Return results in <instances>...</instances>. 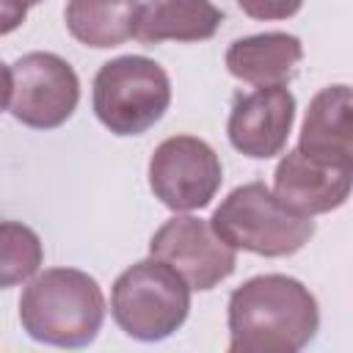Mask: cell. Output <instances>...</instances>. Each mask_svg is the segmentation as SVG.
<instances>
[{"instance_id": "12", "label": "cell", "mask_w": 353, "mask_h": 353, "mask_svg": "<svg viewBox=\"0 0 353 353\" xmlns=\"http://www.w3.org/2000/svg\"><path fill=\"white\" fill-rule=\"evenodd\" d=\"M303 58V44L292 33L270 30L243 36L226 50V69L232 77L251 85H284Z\"/></svg>"}, {"instance_id": "15", "label": "cell", "mask_w": 353, "mask_h": 353, "mask_svg": "<svg viewBox=\"0 0 353 353\" xmlns=\"http://www.w3.org/2000/svg\"><path fill=\"white\" fill-rule=\"evenodd\" d=\"M44 262L39 234L19 221H0V290L30 281Z\"/></svg>"}, {"instance_id": "4", "label": "cell", "mask_w": 353, "mask_h": 353, "mask_svg": "<svg viewBox=\"0 0 353 353\" xmlns=\"http://www.w3.org/2000/svg\"><path fill=\"white\" fill-rule=\"evenodd\" d=\"M190 312L188 281L163 259L130 265L110 290V314L116 325L141 342L168 339L182 328Z\"/></svg>"}, {"instance_id": "9", "label": "cell", "mask_w": 353, "mask_h": 353, "mask_svg": "<svg viewBox=\"0 0 353 353\" xmlns=\"http://www.w3.org/2000/svg\"><path fill=\"white\" fill-rule=\"evenodd\" d=\"M295 121V97L287 85H256L237 94L229 110V143L254 160H268L284 152Z\"/></svg>"}, {"instance_id": "10", "label": "cell", "mask_w": 353, "mask_h": 353, "mask_svg": "<svg viewBox=\"0 0 353 353\" xmlns=\"http://www.w3.org/2000/svg\"><path fill=\"white\" fill-rule=\"evenodd\" d=\"M353 165L323 163L301 149L287 152L273 174V196L298 215H323L339 210L350 196Z\"/></svg>"}, {"instance_id": "3", "label": "cell", "mask_w": 353, "mask_h": 353, "mask_svg": "<svg viewBox=\"0 0 353 353\" xmlns=\"http://www.w3.org/2000/svg\"><path fill=\"white\" fill-rule=\"evenodd\" d=\"M212 232L234 251L259 256H292L314 237L312 215L287 210L265 182L234 188L210 218Z\"/></svg>"}, {"instance_id": "19", "label": "cell", "mask_w": 353, "mask_h": 353, "mask_svg": "<svg viewBox=\"0 0 353 353\" xmlns=\"http://www.w3.org/2000/svg\"><path fill=\"white\" fill-rule=\"evenodd\" d=\"M25 3H28V6H36V3H41V0H25Z\"/></svg>"}, {"instance_id": "17", "label": "cell", "mask_w": 353, "mask_h": 353, "mask_svg": "<svg viewBox=\"0 0 353 353\" xmlns=\"http://www.w3.org/2000/svg\"><path fill=\"white\" fill-rule=\"evenodd\" d=\"M25 19H28L25 0H0V36L14 33Z\"/></svg>"}, {"instance_id": "7", "label": "cell", "mask_w": 353, "mask_h": 353, "mask_svg": "<svg viewBox=\"0 0 353 353\" xmlns=\"http://www.w3.org/2000/svg\"><path fill=\"white\" fill-rule=\"evenodd\" d=\"M11 116L33 130H55L80 102L77 72L55 52H28L11 66Z\"/></svg>"}, {"instance_id": "2", "label": "cell", "mask_w": 353, "mask_h": 353, "mask_svg": "<svg viewBox=\"0 0 353 353\" xmlns=\"http://www.w3.org/2000/svg\"><path fill=\"white\" fill-rule=\"evenodd\" d=\"M19 323L36 342L85 347L105 323V295L94 276L77 268L36 273L19 298Z\"/></svg>"}, {"instance_id": "13", "label": "cell", "mask_w": 353, "mask_h": 353, "mask_svg": "<svg viewBox=\"0 0 353 353\" xmlns=\"http://www.w3.org/2000/svg\"><path fill=\"white\" fill-rule=\"evenodd\" d=\"M223 22V11L210 0H146L138 14L135 39L146 47L160 41H204Z\"/></svg>"}, {"instance_id": "1", "label": "cell", "mask_w": 353, "mask_h": 353, "mask_svg": "<svg viewBox=\"0 0 353 353\" xmlns=\"http://www.w3.org/2000/svg\"><path fill=\"white\" fill-rule=\"evenodd\" d=\"M229 353H295L320 328V309L303 281L265 273L229 295Z\"/></svg>"}, {"instance_id": "14", "label": "cell", "mask_w": 353, "mask_h": 353, "mask_svg": "<svg viewBox=\"0 0 353 353\" xmlns=\"http://www.w3.org/2000/svg\"><path fill=\"white\" fill-rule=\"evenodd\" d=\"M138 14L141 0H69L63 19L80 44L108 50L135 36Z\"/></svg>"}, {"instance_id": "11", "label": "cell", "mask_w": 353, "mask_h": 353, "mask_svg": "<svg viewBox=\"0 0 353 353\" xmlns=\"http://www.w3.org/2000/svg\"><path fill=\"white\" fill-rule=\"evenodd\" d=\"M298 149L323 163L353 165V99L350 85L320 88L303 116Z\"/></svg>"}, {"instance_id": "16", "label": "cell", "mask_w": 353, "mask_h": 353, "mask_svg": "<svg viewBox=\"0 0 353 353\" xmlns=\"http://www.w3.org/2000/svg\"><path fill=\"white\" fill-rule=\"evenodd\" d=\"M243 14L251 19H290L301 11L303 0H237Z\"/></svg>"}, {"instance_id": "6", "label": "cell", "mask_w": 353, "mask_h": 353, "mask_svg": "<svg viewBox=\"0 0 353 353\" xmlns=\"http://www.w3.org/2000/svg\"><path fill=\"white\" fill-rule=\"evenodd\" d=\"M221 182V157L196 135H171L149 157V188L174 212L204 210Z\"/></svg>"}, {"instance_id": "8", "label": "cell", "mask_w": 353, "mask_h": 353, "mask_svg": "<svg viewBox=\"0 0 353 353\" xmlns=\"http://www.w3.org/2000/svg\"><path fill=\"white\" fill-rule=\"evenodd\" d=\"M149 254L171 265L190 290H212L237 268V254L196 215L168 218L149 240Z\"/></svg>"}, {"instance_id": "5", "label": "cell", "mask_w": 353, "mask_h": 353, "mask_svg": "<svg viewBox=\"0 0 353 353\" xmlns=\"http://www.w3.org/2000/svg\"><path fill=\"white\" fill-rule=\"evenodd\" d=\"M91 105L113 135H143L168 110L171 80L146 55H119L99 66Z\"/></svg>"}, {"instance_id": "18", "label": "cell", "mask_w": 353, "mask_h": 353, "mask_svg": "<svg viewBox=\"0 0 353 353\" xmlns=\"http://www.w3.org/2000/svg\"><path fill=\"white\" fill-rule=\"evenodd\" d=\"M11 94H14V77H11V69L0 61V113L8 108Z\"/></svg>"}]
</instances>
